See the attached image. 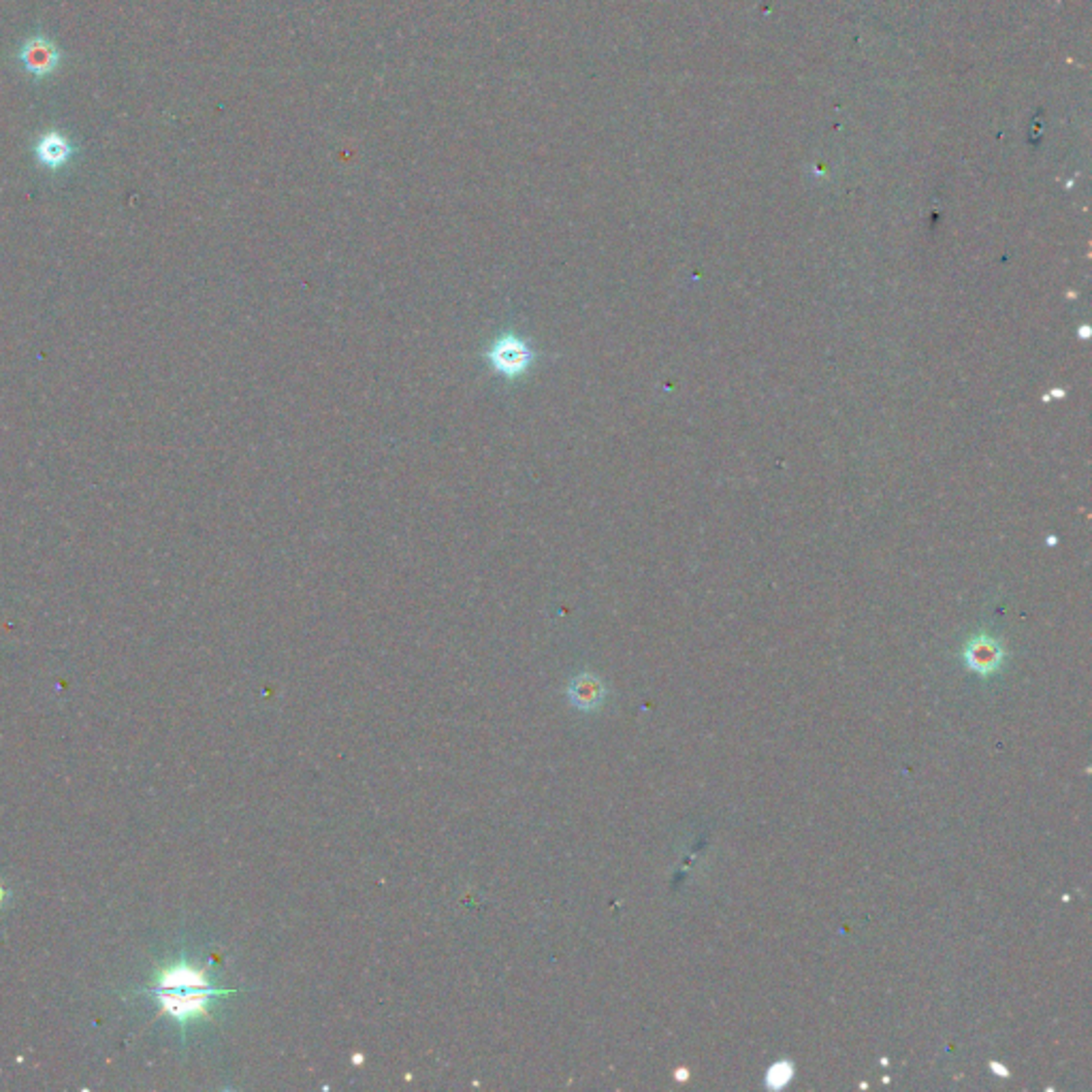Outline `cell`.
<instances>
[{
    "mask_svg": "<svg viewBox=\"0 0 1092 1092\" xmlns=\"http://www.w3.org/2000/svg\"><path fill=\"white\" fill-rule=\"evenodd\" d=\"M233 992L216 986L209 973L188 956L161 964L141 988V994L150 996L159 1012L180 1026L184 1035L188 1026L207 1020L216 999Z\"/></svg>",
    "mask_w": 1092,
    "mask_h": 1092,
    "instance_id": "cell-1",
    "label": "cell"
},
{
    "mask_svg": "<svg viewBox=\"0 0 1092 1092\" xmlns=\"http://www.w3.org/2000/svg\"><path fill=\"white\" fill-rule=\"evenodd\" d=\"M535 359L533 349L530 342L517 333H501L491 342L487 350V361L491 370L498 376L514 380L530 372V367Z\"/></svg>",
    "mask_w": 1092,
    "mask_h": 1092,
    "instance_id": "cell-2",
    "label": "cell"
},
{
    "mask_svg": "<svg viewBox=\"0 0 1092 1092\" xmlns=\"http://www.w3.org/2000/svg\"><path fill=\"white\" fill-rule=\"evenodd\" d=\"M19 62L22 67L35 77H47L54 73L60 65V51L54 41L47 37L35 35L24 41L22 49H19Z\"/></svg>",
    "mask_w": 1092,
    "mask_h": 1092,
    "instance_id": "cell-3",
    "label": "cell"
},
{
    "mask_svg": "<svg viewBox=\"0 0 1092 1092\" xmlns=\"http://www.w3.org/2000/svg\"><path fill=\"white\" fill-rule=\"evenodd\" d=\"M1003 655L1005 653L999 640L990 636L973 638L967 649H964V661H967L971 670L980 672V675H990V672L999 670V666L1003 664Z\"/></svg>",
    "mask_w": 1092,
    "mask_h": 1092,
    "instance_id": "cell-4",
    "label": "cell"
},
{
    "mask_svg": "<svg viewBox=\"0 0 1092 1092\" xmlns=\"http://www.w3.org/2000/svg\"><path fill=\"white\" fill-rule=\"evenodd\" d=\"M73 145L65 135L58 131H47L41 135V139L35 145V156L41 167H46L49 171H60L62 167L73 159Z\"/></svg>",
    "mask_w": 1092,
    "mask_h": 1092,
    "instance_id": "cell-5",
    "label": "cell"
},
{
    "mask_svg": "<svg viewBox=\"0 0 1092 1092\" xmlns=\"http://www.w3.org/2000/svg\"><path fill=\"white\" fill-rule=\"evenodd\" d=\"M568 696L576 709L595 711L604 705L606 687L600 677L592 675V672H583V675L572 679L568 687Z\"/></svg>",
    "mask_w": 1092,
    "mask_h": 1092,
    "instance_id": "cell-6",
    "label": "cell"
},
{
    "mask_svg": "<svg viewBox=\"0 0 1092 1092\" xmlns=\"http://www.w3.org/2000/svg\"><path fill=\"white\" fill-rule=\"evenodd\" d=\"M792 1076H794L792 1063H787V1060H779V1063H774L769 1069V1074H766V1086L779 1090V1088L790 1084Z\"/></svg>",
    "mask_w": 1092,
    "mask_h": 1092,
    "instance_id": "cell-7",
    "label": "cell"
},
{
    "mask_svg": "<svg viewBox=\"0 0 1092 1092\" xmlns=\"http://www.w3.org/2000/svg\"><path fill=\"white\" fill-rule=\"evenodd\" d=\"M5 900H7V888L0 886V905H5Z\"/></svg>",
    "mask_w": 1092,
    "mask_h": 1092,
    "instance_id": "cell-8",
    "label": "cell"
}]
</instances>
